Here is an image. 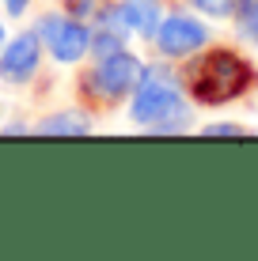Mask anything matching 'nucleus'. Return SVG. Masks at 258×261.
<instances>
[{
	"instance_id": "f257e3e1",
	"label": "nucleus",
	"mask_w": 258,
	"mask_h": 261,
	"mask_svg": "<svg viewBox=\"0 0 258 261\" xmlns=\"http://www.w3.org/2000/svg\"><path fill=\"white\" fill-rule=\"evenodd\" d=\"M254 72L247 65L243 57H236V53L228 49H217L209 53L205 61H198L190 72V87H194V98L205 106H220V102H232L236 95H243L247 87H251Z\"/></svg>"
},
{
	"instance_id": "f03ea898",
	"label": "nucleus",
	"mask_w": 258,
	"mask_h": 261,
	"mask_svg": "<svg viewBox=\"0 0 258 261\" xmlns=\"http://www.w3.org/2000/svg\"><path fill=\"white\" fill-rule=\"evenodd\" d=\"M133 118L140 125H159V129H175L182 125V98L175 80L163 68H145L133 98Z\"/></svg>"
},
{
	"instance_id": "7ed1b4c3",
	"label": "nucleus",
	"mask_w": 258,
	"mask_h": 261,
	"mask_svg": "<svg viewBox=\"0 0 258 261\" xmlns=\"http://www.w3.org/2000/svg\"><path fill=\"white\" fill-rule=\"evenodd\" d=\"M140 61L137 57H129V53H110V57H103V65L91 72V91L99 95V98H122V95H129V91H137V84H140Z\"/></svg>"
},
{
	"instance_id": "20e7f679",
	"label": "nucleus",
	"mask_w": 258,
	"mask_h": 261,
	"mask_svg": "<svg viewBox=\"0 0 258 261\" xmlns=\"http://www.w3.org/2000/svg\"><path fill=\"white\" fill-rule=\"evenodd\" d=\"M42 38L50 42V49H53V57L57 61H80L84 57V49L91 46V34H87V27L84 23H73V19H57V15H46L42 19Z\"/></svg>"
},
{
	"instance_id": "39448f33",
	"label": "nucleus",
	"mask_w": 258,
	"mask_h": 261,
	"mask_svg": "<svg viewBox=\"0 0 258 261\" xmlns=\"http://www.w3.org/2000/svg\"><path fill=\"white\" fill-rule=\"evenodd\" d=\"M38 57H42V34H19L15 42H8V49L0 53V76L8 84H23V80L34 76L38 68Z\"/></svg>"
},
{
	"instance_id": "423d86ee",
	"label": "nucleus",
	"mask_w": 258,
	"mask_h": 261,
	"mask_svg": "<svg viewBox=\"0 0 258 261\" xmlns=\"http://www.w3.org/2000/svg\"><path fill=\"white\" fill-rule=\"evenodd\" d=\"M156 38H159V49H163L167 57H182V53H194L198 46H205L209 31L198 19H190V15H171V19H163V27L156 31Z\"/></svg>"
},
{
	"instance_id": "0eeeda50",
	"label": "nucleus",
	"mask_w": 258,
	"mask_h": 261,
	"mask_svg": "<svg viewBox=\"0 0 258 261\" xmlns=\"http://www.w3.org/2000/svg\"><path fill=\"white\" fill-rule=\"evenodd\" d=\"M114 15L126 23V31H137L145 38H152L159 31V0H122Z\"/></svg>"
},
{
	"instance_id": "6e6552de",
	"label": "nucleus",
	"mask_w": 258,
	"mask_h": 261,
	"mask_svg": "<svg viewBox=\"0 0 258 261\" xmlns=\"http://www.w3.org/2000/svg\"><path fill=\"white\" fill-rule=\"evenodd\" d=\"M91 129V121L84 118V114H53V118L38 121V133L42 137H84V133Z\"/></svg>"
},
{
	"instance_id": "1a4fd4ad",
	"label": "nucleus",
	"mask_w": 258,
	"mask_h": 261,
	"mask_svg": "<svg viewBox=\"0 0 258 261\" xmlns=\"http://www.w3.org/2000/svg\"><path fill=\"white\" fill-rule=\"evenodd\" d=\"M122 34H126V23H122L118 15L106 12V27L91 38V49L99 53V57H110V53H118V49H122Z\"/></svg>"
},
{
	"instance_id": "9d476101",
	"label": "nucleus",
	"mask_w": 258,
	"mask_h": 261,
	"mask_svg": "<svg viewBox=\"0 0 258 261\" xmlns=\"http://www.w3.org/2000/svg\"><path fill=\"white\" fill-rule=\"evenodd\" d=\"M236 27H239V34L243 38H251L258 42V0H236Z\"/></svg>"
},
{
	"instance_id": "9b49d317",
	"label": "nucleus",
	"mask_w": 258,
	"mask_h": 261,
	"mask_svg": "<svg viewBox=\"0 0 258 261\" xmlns=\"http://www.w3.org/2000/svg\"><path fill=\"white\" fill-rule=\"evenodd\" d=\"M65 8L73 12V19H106L110 0H65Z\"/></svg>"
},
{
	"instance_id": "f8f14e48",
	"label": "nucleus",
	"mask_w": 258,
	"mask_h": 261,
	"mask_svg": "<svg viewBox=\"0 0 258 261\" xmlns=\"http://www.w3.org/2000/svg\"><path fill=\"white\" fill-rule=\"evenodd\" d=\"M194 4H198L205 15H228L236 8V0H194Z\"/></svg>"
},
{
	"instance_id": "ddd939ff",
	"label": "nucleus",
	"mask_w": 258,
	"mask_h": 261,
	"mask_svg": "<svg viewBox=\"0 0 258 261\" xmlns=\"http://www.w3.org/2000/svg\"><path fill=\"white\" fill-rule=\"evenodd\" d=\"M209 137H239V133H243V129H239V125H209Z\"/></svg>"
},
{
	"instance_id": "4468645a",
	"label": "nucleus",
	"mask_w": 258,
	"mask_h": 261,
	"mask_svg": "<svg viewBox=\"0 0 258 261\" xmlns=\"http://www.w3.org/2000/svg\"><path fill=\"white\" fill-rule=\"evenodd\" d=\"M27 4H31V0H4L8 15H23V12H27Z\"/></svg>"
},
{
	"instance_id": "2eb2a0df",
	"label": "nucleus",
	"mask_w": 258,
	"mask_h": 261,
	"mask_svg": "<svg viewBox=\"0 0 258 261\" xmlns=\"http://www.w3.org/2000/svg\"><path fill=\"white\" fill-rule=\"evenodd\" d=\"M0 46H4V31H0Z\"/></svg>"
}]
</instances>
